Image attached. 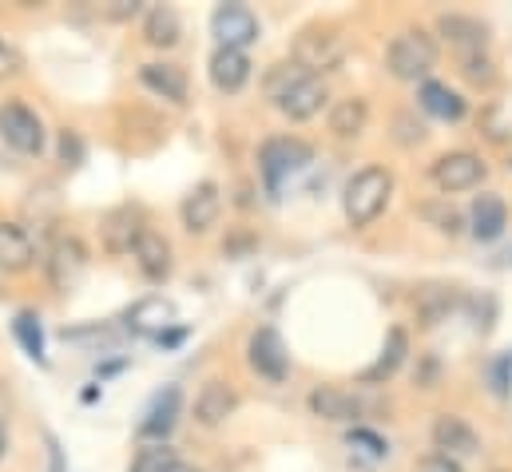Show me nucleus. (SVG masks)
I'll use <instances>...</instances> for the list:
<instances>
[{
	"instance_id": "31",
	"label": "nucleus",
	"mask_w": 512,
	"mask_h": 472,
	"mask_svg": "<svg viewBox=\"0 0 512 472\" xmlns=\"http://www.w3.org/2000/svg\"><path fill=\"white\" fill-rule=\"evenodd\" d=\"M346 445H350L354 453L370 457V461H382V457H389V445H385V441L378 437V433H374V429H350Z\"/></svg>"
},
{
	"instance_id": "20",
	"label": "nucleus",
	"mask_w": 512,
	"mask_h": 472,
	"mask_svg": "<svg viewBox=\"0 0 512 472\" xmlns=\"http://www.w3.org/2000/svg\"><path fill=\"white\" fill-rule=\"evenodd\" d=\"M131 254H135V262H139V270H143L147 282H163L171 274V242L159 235V231L147 227Z\"/></svg>"
},
{
	"instance_id": "16",
	"label": "nucleus",
	"mask_w": 512,
	"mask_h": 472,
	"mask_svg": "<svg viewBox=\"0 0 512 472\" xmlns=\"http://www.w3.org/2000/svg\"><path fill=\"white\" fill-rule=\"evenodd\" d=\"M207 76H211V84H215L223 96H235V92H243L247 80H251V56L239 52V48H215L211 60H207Z\"/></svg>"
},
{
	"instance_id": "17",
	"label": "nucleus",
	"mask_w": 512,
	"mask_h": 472,
	"mask_svg": "<svg viewBox=\"0 0 512 472\" xmlns=\"http://www.w3.org/2000/svg\"><path fill=\"white\" fill-rule=\"evenodd\" d=\"M469 227H473V238H477V242L501 238L505 227H509V203H505L501 195H493V191L477 195L473 207H469Z\"/></svg>"
},
{
	"instance_id": "6",
	"label": "nucleus",
	"mask_w": 512,
	"mask_h": 472,
	"mask_svg": "<svg viewBox=\"0 0 512 472\" xmlns=\"http://www.w3.org/2000/svg\"><path fill=\"white\" fill-rule=\"evenodd\" d=\"M346 56V44L334 28H306L294 44V64H302L310 76H322L330 68H338Z\"/></svg>"
},
{
	"instance_id": "32",
	"label": "nucleus",
	"mask_w": 512,
	"mask_h": 472,
	"mask_svg": "<svg viewBox=\"0 0 512 472\" xmlns=\"http://www.w3.org/2000/svg\"><path fill=\"white\" fill-rule=\"evenodd\" d=\"M60 159H64V167H80L84 163V139L76 135V131H60Z\"/></svg>"
},
{
	"instance_id": "30",
	"label": "nucleus",
	"mask_w": 512,
	"mask_h": 472,
	"mask_svg": "<svg viewBox=\"0 0 512 472\" xmlns=\"http://www.w3.org/2000/svg\"><path fill=\"white\" fill-rule=\"evenodd\" d=\"M175 465H179L175 449H167V445H147V449H139V453H135L131 472H171Z\"/></svg>"
},
{
	"instance_id": "23",
	"label": "nucleus",
	"mask_w": 512,
	"mask_h": 472,
	"mask_svg": "<svg viewBox=\"0 0 512 472\" xmlns=\"http://www.w3.org/2000/svg\"><path fill=\"white\" fill-rule=\"evenodd\" d=\"M143 231H147V227L139 223V211H135V207H120V211H112L108 223H104V246H108L112 254H131Z\"/></svg>"
},
{
	"instance_id": "27",
	"label": "nucleus",
	"mask_w": 512,
	"mask_h": 472,
	"mask_svg": "<svg viewBox=\"0 0 512 472\" xmlns=\"http://www.w3.org/2000/svg\"><path fill=\"white\" fill-rule=\"evenodd\" d=\"M366 119H370V108L362 96H350V100H338L334 112H330V131L338 139H358L366 131Z\"/></svg>"
},
{
	"instance_id": "35",
	"label": "nucleus",
	"mask_w": 512,
	"mask_h": 472,
	"mask_svg": "<svg viewBox=\"0 0 512 472\" xmlns=\"http://www.w3.org/2000/svg\"><path fill=\"white\" fill-rule=\"evenodd\" d=\"M20 72V56H16V48H8L4 40H0V80L4 76H16Z\"/></svg>"
},
{
	"instance_id": "5",
	"label": "nucleus",
	"mask_w": 512,
	"mask_h": 472,
	"mask_svg": "<svg viewBox=\"0 0 512 472\" xmlns=\"http://www.w3.org/2000/svg\"><path fill=\"white\" fill-rule=\"evenodd\" d=\"M0 139L20 155H40L44 151V119L28 104L8 100V104H0Z\"/></svg>"
},
{
	"instance_id": "13",
	"label": "nucleus",
	"mask_w": 512,
	"mask_h": 472,
	"mask_svg": "<svg viewBox=\"0 0 512 472\" xmlns=\"http://www.w3.org/2000/svg\"><path fill=\"white\" fill-rule=\"evenodd\" d=\"M235 409H239V393H235L231 381H223V377H211V381L199 389V397H195V421H199L203 429L227 425V417H235Z\"/></svg>"
},
{
	"instance_id": "3",
	"label": "nucleus",
	"mask_w": 512,
	"mask_h": 472,
	"mask_svg": "<svg viewBox=\"0 0 512 472\" xmlns=\"http://www.w3.org/2000/svg\"><path fill=\"white\" fill-rule=\"evenodd\" d=\"M389 195H393V175L385 167H362L342 191V211L350 227H370L385 211Z\"/></svg>"
},
{
	"instance_id": "22",
	"label": "nucleus",
	"mask_w": 512,
	"mask_h": 472,
	"mask_svg": "<svg viewBox=\"0 0 512 472\" xmlns=\"http://www.w3.org/2000/svg\"><path fill=\"white\" fill-rule=\"evenodd\" d=\"M417 104H421L429 116L449 119V123L465 119V112H469V104H465L449 84H441V80H425V84L417 88Z\"/></svg>"
},
{
	"instance_id": "15",
	"label": "nucleus",
	"mask_w": 512,
	"mask_h": 472,
	"mask_svg": "<svg viewBox=\"0 0 512 472\" xmlns=\"http://www.w3.org/2000/svg\"><path fill=\"white\" fill-rule=\"evenodd\" d=\"M433 445H437V453H445V457H473V453H481V433H477L465 417L441 413V417L433 421Z\"/></svg>"
},
{
	"instance_id": "37",
	"label": "nucleus",
	"mask_w": 512,
	"mask_h": 472,
	"mask_svg": "<svg viewBox=\"0 0 512 472\" xmlns=\"http://www.w3.org/2000/svg\"><path fill=\"white\" fill-rule=\"evenodd\" d=\"M4 453H8V429L0 425V461H4Z\"/></svg>"
},
{
	"instance_id": "36",
	"label": "nucleus",
	"mask_w": 512,
	"mask_h": 472,
	"mask_svg": "<svg viewBox=\"0 0 512 472\" xmlns=\"http://www.w3.org/2000/svg\"><path fill=\"white\" fill-rule=\"evenodd\" d=\"M48 457H52V465H48V472H64V453H60V445L48 437Z\"/></svg>"
},
{
	"instance_id": "21",
	"label": "nucleus",
	"mask_w": 512,
	"mask_h": 472,
	"mask_svg": "<svg viewBox=\"0 0 512 472\" xmlns=\"http://www.w3.org/2000/svg\"><path fill=\"white\" fill-rule=\"evenodd\" d=\"M32 262H36V242L28 238V231L16 227V223H0V270L20 274Z\"/></svg>"
},
{
	"instance_id": "4",
	"label": "nucleus",
	"mask_w": 512,
	"mask_h": 472,
	"mask_svg": "<svg viewBox=\"0 0 512 472\" xmlns=\"http://www.w3.org/2000/svg\"><path fill=\"white\" fill-rule=\"evenodd\" d=\"M310 159H314V147H310L306 139H294V135H274V139H266V143L258 147V175H262L266 195H278L282 183H286L294 171H302Z\"/></svg>"
},
{
	"instance_id": "1",
	"label": "nucleus",
	"mask_w": 512,
	"mask_h": 472,
	"mask_svg": "<svg viewBox=\"0 0 512 472\" xmlns=\"http://www.w3.org/2000/svg\"><path fill=\"white\" fill-rule=\"evenodd\" d=\"M262 92H266V100H270L282 116L294 119V123L314 119L322 112V104H326V84H322V76H310V72H306L302 64H294V60L274 64V68L266 72V80H262Z\"/></svg>"
},
{
	"instance_id": "9",
	"label": "nucleus",
	"mask_w": 512,
	"mask_h": 472,
	"mask_svg": "<svg viewBox=\"0 0 512 472\" xmlns=\"http://www.w3.org/2000/svg\"><path fill=\"white\" fill-rule=\"evenodd\" d=\"M247 365L255 369L262 381H286L290 373V354H286V342L274 326H258L247 342Z\"/></svg>"
},
{
	"instance_id": "28",
	"label": "nucleus",
	"mask_w": 512,
	"mask_h": 472,
	"mask_svg": "<svg viewBox=\"0 0 512 472\" xmlns=\"http://www.w3.org/2000/svg\"><path fill=\"white\" fill-rule=\"evenodd\" d=\"M12 334H16L20 350L32 357V361H44V326H40V314L36 310H20L12 318Z\"/></svg>"
},
{
	"instance_id": "26",
	"label": "nucleus",
	"mask_w": 512,
	"mask_h": 472,
	"mask_svg": "<svg viewBox=\"0 0 512 472\" xmlns=\"http://www.w3.org/2000/svg\"><path fill=\"white\" fill-rule=\"evenodd\" d=\"M405 354H409V338H405V330H389V338H385V350H382V357L362 373V381L366 385H382V381H389L393 373H397V365L405 361Z\"/></svg>"
},
{
	"instance_id": "14",
	"label": "nucleus",
	"mask_w": 512,
	"mask_h": 472,
	"mask_svg": "<svg viewBox=\"0 0 512 472\" xmlns=\"http://www.w3.org/2000/svg\"><path fill=\"white\" fill-rule=\"evenodd\" d=\"M219 211H223V195H219V183H199L187 199H183V207H179V219H183V227L191 231V235H207L215 223H219Z\"/></svg>"
},
{
	"instance_id": "24",
	"label": "nucleus",
	"mask_w": 512,
	"mask_h": 472,
	"mask_svg": "<svg viewBox=\"0 0 512 472\" xmlns=\"http://www.w3.org/2000/svg\"><path fill=\"white\" fill-rule=\"evenodd\" d=\"M128 326L135 334H147V338L155 342L163 330L175 326V310H171V302H163V298H143L139 306H131Z\"/></svg>"
},
{
	"instance_id": "10",
	"label": "nucleus",
	"mask_w": 512,
	"mask_h": 472,
	"mask_svg": "<svg viewBox=\"0 0 512 472\" xmlns=\"http://www.w3.org/2000/svg\"><path fill=\"white\" fill-rule=\"evenodd\" d=\"M211 36L219 40V48H239L247 52L258 40V16L247 4H219L211 12Z\"/></svg>"
},
{
	"instance_id": "38",
	"label": "nucleus",
	"mask_w": 512,
	"mask_h": 472,
	"mask_svg": "<svg viewBox=\"0 0 512 472\" xmlns=\"http://www.w3.org/2000/svg\"><path fill=\"white\" fill-rule=\"evenodd\" d=\"M171 472H195V469H191V465H183V461H179V465H175V469H171Z\"/></svg>"
},
{
	"instance_id": "33",
	"label": "nucleus",
	"mask_w": 512,
	"mask_h": 472,
	"mask_svg": "<svg viewBox=\"0 0 512 472\" xmlns=\"http://www.w3.org/2000/svg\"><path fill=\"white\" fill-rule=\"evenodd\" d=\"M413 472H461V465H457V457H445V453H429L421 465Z\"/></svg>"
},
{
	"instance_id": "2",
	"label": "nucleus",
	"mask_w": 512,
	"mask_h": 472,
	"mask_svg": "<svg viewBox=\"0 0 512 472\" xmlns=\"http://www.w3.org/2000/svg\"><path fill=\"white\" fill-rule=\"evenodd\" d=\"M437 40L425 32V28H405L389 40L385 48V68L393 80H405V84H425V76L437 68Z\"/></svg>"
},
{
	"instance_id": "18",
	"label": "nucleus",
	"mask_w": 512,
	"mask_h": 472,
	"mask_svg": "<svg viewBox=\"0 0 512 472\" xmlns=\"http://www.w3.org/2000/svg\"><path fill=\"white\" fill-rule=\"evenodd\" d=\"M139 84H143L147 92L171 100V104H187V72H183L179 64H159V60H151V64L139 68Z\"/></svg>"
},
{
	"instance_id": "12",
	"label": "nucleus",
	"mask_w": 512,
	"mask_h": 472,
	"mask_svg": "<svg viewBox=\"0 0 512 472\" xmlns=\"http://www.w3.org/2000/svg\"><path fill=\"white\" fill-rule=\"evenodd\" d=\"M437 32L457 48L461 60L485 56V48H489V24L477 20V16H465V12H445L437 20Z\"/></svg>"
},
{
	"instance_id": "29",
	"label": "nucleus",
	"mask_w": 512,
	"mask_h": 472,
	"mask_svg": "<svg viewBox=\"0 0 512 472\" xmlns=\"http://www.w3.org/2000/svg\"><path fill=\"white\" fill-rule=\"evenodd\" d=\"M417 310H421L425 326H437V322L453 310V290H445V286H425L421 298H417Z\"/></svg>"
},
{
	"instance_id": "8",
	"label": "nucleus",
	"mask_w": 512,
	"mask_h": 472,
	"mask_svg": "<svg viewBox=\"0 0 512 472\" xmlns=\"http://www.w3.org/2000/svg\"><path fill=\"white\" fill-rule=\"evenodd\" d=\"M179 413H183V389H179V385H163V389L151 397V405L143 409V421H139L135 433H139L147 445H167L171 429L179 425Z\"/></svg>"
},
{
	"instance_id": "7",
	"label": "nucleus",
	"mask_w": 512,
	"mask_h": 472,
	"mask_svg": "<svg viewBox=\"0 0 512 472\" xmlns=\"http://www.w3.org/2000/svg\"><path fill=\"white\" fill-rule=\"evenodd\" d=\"M489 175V163L473 151H449L433 163V183L445 191V195H457V191H473L477 183H485Z\"/></svg>"
},
{
	"instance_id": "25",
	"label": "nucleus",
	"mask_w": 512,
	"mask_h": 472,
	"mask_svg": "<svg viewBox=\"0 0 512 472\" xmlns=\"http://www.w3.org/2000/svg\"><path fill=\"white\" fill-rule=\"evenodd\" d=\"M179 36H183L179 12L167 8V4H155V8L147 12V20H143V40H147L151 48H175Z\"/></svg>"
},
{
	"instance_id": "34",
	"label": "nucleus",
	"mask_w": 512,
	"mask_h": 472,
	"mask_svg": "<svg viewBox=\"0 0 512 472\" xmlns=\"http://www.w3.org/2000/svg\"><path fill=\"white\" fill-rule=\"evenodd\" d=\"M509 373H512V354H501L493 361V389L497 393H509Z\"/></svg>"
},
{
	"instance_id": "11",
	"label": "nucleus",
	"mask_w": 512,
	"mask_h": 472,
	"mask_svg": "<svg viewBox=\"0 0 512 472\" xmlns=\"http://www.w3.org/2000/svg\"><path fill=\"white\" fill-rule=\"evenodd\" d=\"M84 270H88V246L76 235L56 238V246H52V254H48V278H52V286H56L60 294H72V290L80 286Z\"/></svg>"
},
{
	"instance_id": "19",
	"label": "nucleus",
	"mask_w": 512,
	"mask_h": 472,
	"mask_svg": "<svg viewBox=\"0 0 512 472\" xmlns=\"http://www.w3.org/2000/svg\"><path fill=\"white\" fill-rule=\"evenodd\" d=\"M306 405H310V413L322 417V421H358V417H362V401H358L354 393L338 389V385H318Z\"/></svg>"
}]
</instances>
